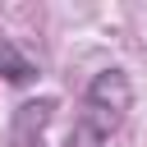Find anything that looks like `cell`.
<instances>
[{
    "label": "cell",
    "instance_id": "cell-1",
    "mask_svg": "<svg viewBox=\"0 0 147 147\" xmlns=\"http://www.w3.org/2000/svg\"><path fill=\"white\" fill-rule=\"evenodd\" d=\"M124 106H129V83L119 69H106L87 87V101H83V115L74 129V147H101L106 133L124 119Z\"/></svg>",
    "mask_w": 147,
    "mask_h": 147
}]
</instances>
